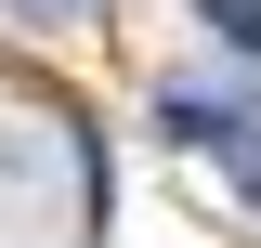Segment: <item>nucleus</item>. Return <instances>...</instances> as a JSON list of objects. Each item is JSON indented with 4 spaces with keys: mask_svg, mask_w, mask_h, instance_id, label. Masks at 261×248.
I'll return each mask as SVG.
<instances>
[{
    "mask_svg": "<svg viewBox=\"0 0 261 248\" xmlns=\"http://www.w3.org/2000/svg\"><path fill=\"white\" fill-rule=\"evenodd\" d=\"M196 13H209V27H222V39H235V53H248V65H261V0H196Z\"/></svg>",
    "mask_w": 261,
    "mask_h": 248,
    "instance_id": "1",
    "label": "nucleus"
},
{
    "mask_svg": "<svg viewBox=\"0 0 261 248\" xmlns=\"http://www.w3.org/2000/svg\"><path fill=\"white\" fill-rule=\"evenodd\" d=\"M0 13H53V0H0Z\"/></svg>",
    "mask_w": 261,
    "mask_h": 248,
    "instance_id": "2",
    "label": "nucleus"
}]
</instances>
